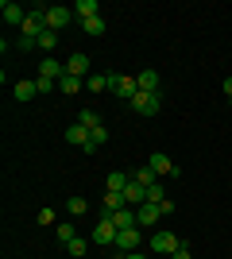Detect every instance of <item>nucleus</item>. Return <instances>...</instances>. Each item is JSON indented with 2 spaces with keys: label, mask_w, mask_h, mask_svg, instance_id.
I'll use <instances>...</instances> for the list:
<instances>
[{
  "label": "nucleus",
  "mask_w": 232,
  "mask_h": 259,
  "mask_svg": "<svg viewBox=\"0 0 232 259\" xmlns=\"http://www.w3.org/2000/svg\"><path fill=\"white\" fill-rule=\"evenodd\" d=\"M105 140H109V132H105V124H97V128L89 132V143H97V147H101Z\"/></svg>",
  "instance_id": "obj_28"
},
{
  "label": "nucleus",
  "mask_w": 232,
  "mask_h": 259,
  "mask_svg": "<svg viewBox=\"0 0 232 259\" xmlns=\"http://www.w3.org/2000/svg\"><path fill=\"white\" fill-rule=\"evenodd\" d=\"M55 232H58V240H62V244H70V240H74V228H70V221H66V225H58Z\"/></svg>",
  "instance_id": "obj_29"
},
{
  "label": "nucleus",
  "mask_w": 232,
  "mask_h": 259,
  "mask_svg": "<svg viewBox=\"0 0 232 259\" xmlns=\"http://www.w3.org/2000/svg\"><path fill=\"white\" fill-rule=\"evenodd\" d=\"M170 259H194V255H190V248H186V244H182V248H178V251H174V255H170Z\"/></svg>",
  "instance_id": "obj_32"
},
{
  "label": "nucleus",
  "mask_w": 232,
  "mask_h": 259,
  "mask_svg": "<svg viewBox=\"0 0 232 259\" xmlns=\"http://www.w3.org/2000/svg\"><path fill=\"white\" fill-rule=\"evenodd\" d=\"M159 105H163V93H135V101H132V108L140 116H155Z\"/></svg>",
  "instance_id": "obj_5"
},
{
  "label": "nucleus",
  "mask_w": 232,
  "mask_h": 259,
  "mask_svg": "<svg viewBox=\"0 0 232 259\" xmlns=\"http://www.w3.org/2000/svg\"><path fill=\"white\" fill-rule=\"evenodd\" d=\"M132 178H135L140 186H155V178H159V174H155L151 166H140V170H132Z\"/></svg>",
  "instance_id": "obj_22"
},
{
  "label": "nucleus",
  "mask_w": 232,
  "mask_h": 259,
  "mask_svg": "<svg viewBox=\"0 0 232 259\" xmlns=\"http://www.w3.org/2000/svg\"><path fill=\"white\" fill-rule=\"evenodd\" d=\"M178 248H182V240H178L174 232H166V228H159V232L151 236V251H155V255H166V259H170Z\"/></svg>",
  "instance_id": "obj_2"
},
{
  "label": "nucleus",
  "mask_w": 232,
  "mask_h": 259,
  "mask_svg": "<svg viewBox=\"0 0 232 259\" xmlns=\"http://www.w3.org/2000/svg\"><path fill=\"white\" fill-rule=\"evenodd\" d=\"M39 225H55V213H51V209H39Z\"/></svg>",
  "instance_id": "obj_31"
},
{
  "label": "nucleus",
  "mask_w": 232,
  "mask_h": 259,
  "mask_svg": "<svg viewBox=\"0 0 232 259\" xmlns=\"http://www.w3.org/2000/svg\"><path fill=\"white\" fill-rule=\"evenodd\" d=\"M144 201H147V186H140V182L132 178V182L124 186V205H128V209H140Z\"/></svg>",
  "instance_id": "obj_7"
},
{
  "label": "nucleus",
  "mask_w": 232,
  "mask_h": 259,
  "mask_svg": "<svg viewBox=\"0 0 232 259\" xmlns=\"http://www.w3.org/2000/svg\"><path fill=\"white\" fill-rule=\"evenodd\" d=\"M147 166H151V170L159 174V178H163V174H178V166H174V162H170V159H166L163 151H155L151 159H147Z\"/></svg>",
  "instance_id": "obj_12"
},
{
  "label": "nucleus",
  "mask_w": 232,
  "mask_h": 259,
  "mask_svg": "<svg viewBox=\"0 0 232 259\" xmlns=\"http://www.w3.org/2000/svg\"><path fill=\"white\" fill-rule=\"evenodd\" d=\"M116 232H120V228L112 225V217H109V213H101V225L89 232V240H93L97 248H112V244H116Z\"/></svg>",
  "instance_id": "obj_1"
},
{
  "label": "nucleus",
  "mask_w": 232,
  "mask_h": 259,
  "mask_svg": "<svg viewBox=\"0 0 232 259\" xmlns=\"http://www.w3.org/2000/svg\"><path fill=\"white\" fill-rule=\"evenodd\" d=\"M66 209H70V217H81L89 209V201L85 197H66Z\"/></svg>",
  "instance_id": "obj_24"
},
{
  "label": "nucleus",
  "mask_w": 232,
  "mask_h": 259,
  "mask_svg": "<svg viewBox=\"0 0 232 259\" xmlns=\"http://www.w3.org/2000/svg\"><path fill=\"white\" fill-rule=\"evenodd\" d=\"M77 124H85V128L93 132V128H97V124H101V116H97V112H93V108H81V116H77Z\"/></svg>",
  "instance_id": "obj_25"
},
{
  "label": "nucleus",
  "mask_w": 232,
  "mask_h": 259,
  "mask_svg": "<svg viewBox=\"0 0 232 259\" xmlns=\"http://www.w3.org/2000/svg\"><path fill=\"white\" fill-rule=\"evenodd\" d=\"M112 81H116V74H89L85 89L89 93H105V89H112Z\"/></svg>",
  "instance_id": "obj_13"
},
{
  "label": "nucleus",
  "mask_w": 232,
  "mask_h": 259,
  "mask_svg": "<svg viewBox=\"0 0 232 259\" xmlns=\"http://www.w3.org/2000/svg\"><path fill=\"white\" fill-rule=\"evenodd\" d=\"M0 12H4V23H12V27H23V20H27V12H23L20 4H12V0H4Z\"/></svg>",
  "instance_id": "obj_10"
},
{
  "label": "nucleus",
  "mask_w": 232,
  "mask_h": 259,
  "mask_svg": "<svg viewBox=\"0 0 232 259\" xmlns=\"http://www.w3.org/2000/svg\"><path fill=\"white\" fill-rule=\"evenodd\" d=\"M89 244H93V240H81V236H74V240L66 244V248H70V255H74V259H81V255H85V248H89Z\"/></svg>",
  "instance_id": "obj_23"
},
{
  "label": "nucleus",
  "mask_w": 232,
  "mask_h": 259,
  "mask_svg": "<svg viewBox=\"0 0 232 259\" xmlns=\"http://www.w3.org/2000/svg\"><path fill=\"white\" fill-rule=\"evenodd\" d=\"M58 89H62L66 97H74V93H81V89H85V81H81V77H74V74H62V77H58Z\"/></svg>",
  "instance_id": "obj_16"
},
{
  "label": "nucleus",
  "mask_w": 232,
  "mask_h": 259,
  "mask_svg": "<svg viewBox=\"0 0 232 259\" xmlns=\"http://www.w3.org/2000/svg\"><path fill=\"white\" fill-rule=\"evenodd\" d=\"M66 140L74 143V147H85V143H89V128H85V124H70V128H66Z\"/></svg>",
  "instance_id": "obj_18"
},
{
  "label": "nucleus",
  "mask_w": 232,
  "mask_h": 259,
  "mask_svg": "<svg viewBox=\"0 0 232 259\" xmlns=\"http://www.w3.org/2000/svg\"><path fill=\"white\" fill-rule=\"evenodd\" d=\"M135 221H140V225H159V221H163V209L151 205V201H144V205L135 209Z\"/></svg>",
  "instance_id": "obj_11"
},
{
  "label": "nucleus",
  "mask_w": 232,
  "mask_h": 259,
  "mask_svg": "<svg viewBox=\"0 0 232 259\" xmlns=\"http://www.w3.org/2000/svg\"><path fill=\"white\" fill-rule=\"evenodd\" d=\"M140 244H144V236H140V228H120L116 232V255H128V251H140Z\"/></svg>",
  "instance_id": "obj_3"
},
{
  "label": "nucleus",
  "mask_w": 232,
  "mask_h": 259,
  "mask_svg": "<svg viewBox=\"0 0 232 259\" xmlns=\"http://www.w3.org/2000/svg\"><path fill=\"white\" fill-rule=\"evenodd\" d=\"M35 97H39V85H35V81H20V85H16V101L27 105V101H35Z\"/></svg>",
  "instance_id": "obj_20"
},
{
  "label": "nucleus",
  "mask_w": 232,
  "mask_h": 259,
  "mask_svg": "<svg viewBox=\"0 0 232 259\" xmlns=\"http://www.w3.org/2000/svg\"><path fill=\"white\" fill-rule=\"evenodd\" d=\"M140 77V93H163V85H159V70H144Z\"/></svg>",
  "instance_id": "obj_14"
},
{
  "label": "nucleus",
  "mask_w": 232,
  "mask_h": 259,
  "mask_svg": "<svg viewBox=\"0 0 232 259\" xmlns=\"http://www.w3.org/2000/svg\"><path fill=\"white\" fill-rule=\"evenodd\" d=\"M35 85H39V97H43V93H51V89H58V81H47V77H35Z\"/></svg>",
  "instance_id": "obj_30"
},
{
  "label": "nucleus",
  "mask_w": 232,
  "mask_h": 259,
  "mask_svg": "<svg viewBox=\"0 0 232 259\" xmlns=\"http://www.w3.org/2000/svg\"><path fill=\"white\" fill-rule=\"evenodd\" d=\"M112 93H116V97H124V101H135V93H140V77H135V74H116Z\"/></svg>",
  "instance_id": "obj_4"
},
{
  "label": "nucleus",
  "mask_w": 232,
  "mask_h": 259,
  "mask_svg": "<svg viewBox=\"0 0 232 259\" xmlns=\"http://www.w3.org/2000/svg\"><path fill=\"white\" fill-rule=\"evenodd\" d=\"M70 16H74V8H62V4H51V8H47V27H51V31H62V27L70 23Z\"/></svg>",
  "instance_id": "obj_6"
},
{
  "label": "nucleus",
  "mask_w": 232,
  "mask_h": 259,
  "mask_svg": "<svg viewBox=\"0 0 232 259\" xmlns=\"http://www.w3.org/2000/svg\"><path fill=\"white\" fill-rule=\"evenodd\" d=\"M120 259H147L144 251H128V255H120Z\"/></svg>",
  "instance_id": "obj_33"
},
{
  "label": "nucleus",
  "mask_w": 232,
  "mask_h": 259,
  "mask_svg": "<svg viewBox=\"0 0 232 259\" xmlns=\"http://www.w3.org/2000/svg\"><path fill=\"white\" fill-rule=\"evenodd\" d=\"M109 217H112V225H116V228H135V225H140V221H135V209H128V205L116 209V213H109Z\"/></svg>",
  "instance_id": "obj_15"
},
{
  "label": "nucleus",
  "mask_w": 232,
  "mask_h": 259,
  "mask_svg": "<svg viewBox=\"0 0 232 259\" xmlns=\"http://www.w3.org/2000/svg\"><path fill=\"white\" fill-rule=\"evenodd\" d=\"M224 97H232V77H224Z\"/></svg>",
  "instance_id": "obj_34"
},
{
  "label": "nucleus",
  "mask_w": 232,
  "mask_h": 259,
  "mask_svg": "<svg viewBox=\"0 0 232 259\" xmlns=\"http://www.w3.org/2000/svg\"><path fill=\"white\" fill-rule=\"evenodd\" d=\"M81 31L97 39V35H105V20H101V16H93V20H85V23H81Z\"/></svg>",
  "instance_id": "obj_21"
},
{
  "label": "nucleus",
  "mask_w": 232,
  "mask_h": 259,
  "mask_svg": "<svg viewBox=\"0 0 232 259\" xmlns=\"http://www.w3.org/2000/svg\"><path fill=\"white\" fill-rule=\"evenodd\" d=\"M62 74H66V62H58V58H43L39 62V77H47V81H58Z\"/></svg>",
  "instance_id": "obj_8"
},
{
  "label": "nucleus",
  "mask_w": 232,
  "mask_h": 259,
  "mask_svg": "<svg viewBox=\"0 0 232 259\" xmlns=\"http://www.w3.org/2000/svg\"><path fill=\"white\" fill-rule=\"evenodd\" d=\"M132 182V174H124V170H112L109 174V182H105V190L109 194H124V186Z\"/></svg>",
  "instance_id": "obj_17"
},
{
  "label": "nucleus",
  "mask_w": 232,
  "mask_h": 259,
  "mask_svg": "<svg viewBox=\"0 0 232 259\" xmlns=\"http://www.w3.org/2000/svg\"><path fill=\"white\" fill-rule=\"evenodd\" d=\"M66 74H74V77H81V81H85V74H89V54H70L66 58Z\"/></svg>",
  "instance_id": "obj_9"
},
{
  "label": "nucleus",
  "mask_w": 232,
  "mask_h": 259,
  "mask_svg": "<svg viewBox=\"0 0 232 259\" xmlns=\"http://www.w3.org/2000/svg\"><path fill=\"white\" fill-rule=\"evenodd\" d=\"M39 47H43V51H55V47H58V31H51V27H47V31L39 35Z\"/></svg>",
  "instance_id": "obj_26"
},
{
  "label": "nucleus",
  "mask_w": 232,
  "mask_h": 259,
  "mask_svg": "<svg viewBox=\"0 0 232 259\" xmlns=\"http://www.w3.org/2000/svg\"><path fill=\"white\" fill-rule=\"evenodd\" d=\"M147 201H151V205H163V201H166V194H163V186H159V182L147 186Z\"/></svg>",
  "instance_id": "obj_27"
},
{
  "label": "nucleus",
  "mask_w": 232,
  "mask_h": 259,
  "mask_svg": "<svg viewBox=\"0 0 232 259\" xmlns=\"http://www.w3.org/2000/svg\"><path fill=\"white\" fill-rule=\"evenodd\" d=\"M97 0H77V4H74V16H77V20H81V23H85V20H93V16H97Z\"/></svg>",
  "instance_id": "obj_19"
}]
</instances>
